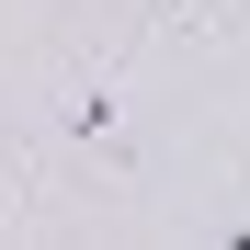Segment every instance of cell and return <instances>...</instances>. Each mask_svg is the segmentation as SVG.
Here are the masks:
<instances>
[{
  "mask_svg": "<svg viewBox=\"0 0 250 250\" xmlns=\"http://www.w3.org/2000/svg\"><path fill=\"white\" fill-rule=\"evenodd\" d=\"M57 125H68V148H103L114 171H137V137H125V103H114V68H103V80H80Z\"/></svg>",
  "mask_w": 250,
  "mask_h": 250,
  "instance_id": "obj_1",
  "label": "cell"
},
{
  "mask_svg": "<svg viewBox=\"0 0 250 250\" xmlns=\"http://www.w3.org/2000/svg\"><path fill=\"white\" fill-rule=\"evenodd\" d=\"M159 23H228L216 0H159Z\"/></svg>",
  "mask_w": 250,
  "mask_h": 250,
  "instance_id": "obj_2",
  "label": "cell"
}]
</instances>
